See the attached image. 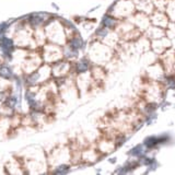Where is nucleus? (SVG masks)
I'll return each mask as SVG.
<instances>
[{"label":"nucleus","instance_id":"obj_4","mask_svg":"<svg viewBox=\"0 0 175 175\" xmlns=\"http://www.w3.org/2000/svg\"><path fill=\"white\" fill-rule=\"evenodd\" d=\"M141 148H142V146H139V147H137V148H135L134 151H133V154H135V155H137V154H140V153L142 152V150H143V149H142V150H140Z\"/></svg>","mask_w":175,"mask_h":175},{"label":"nucleus","instance_id":"obj_1","mask_svg":"<svg viewBox=\"0 0 175 175\" xmlns=\"http://www.w3.org/2000/svg\"><path fill=\"white\" fill-rule=\"evenodd\" d=\"M103 23H104L105 26H107V28H111V26H113L114 25V20L112 19V18H108V17H105L104 20H103Z\"/></svg>","mask_w":175,"mask_h":175},{"label":"nucleus","instance_id":"obj_3","mask_svg":"<svg viewBox=\"0 0 175 175\" xmlns=\"http://www.w3.org/2000/svg\"><path fill=\"white\" fill-rule=\"evenodd\" d=\"M78 68H79V70L80 71H85L88 68V65L87 64H84V63H80L79 64V66H78Z\"/></svg>","mask_w":175,"mask_h":175},{"label":"nucleus","instance_id":"obj_5","mask_svg":"<svg viewBox=\"0 0 175 175\" xmlns=\"http://www.w3.org/2000/svg\"><path fill=\"white\" fill-rule=\"evenodd\" d=\"M72 44H73V46L78 48V47H80V46H81L82 42H81V41H79V40H75V41L72 42Z\"/></svg>","mask_w":175,"mask_h":175},{"label":"nucleus","instance_id":"obj_2","mask_svg":"<svg viewBox=\"0 0 175 175\" xmlns=\"http://www.w3.org/2000/svg\"><path fill=\"white\" fill-rule=\"evenodd\" d=\"M158 142H160V141H159V139L154 138V137H152V138H149V139L146 140V145L148 147L154 146V145H155V143H158Z\"/></svg>","mask_w":175,"mask_h":175}]
</instances>
